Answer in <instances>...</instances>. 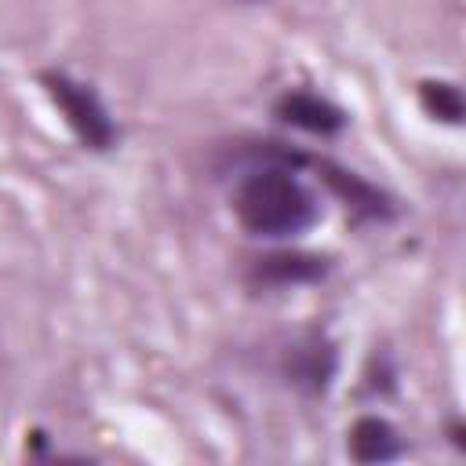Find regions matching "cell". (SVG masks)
Instances as JSON below:
<instances>
[{"instance_id": "4", "label": "cell", "mask_w": 466, "mask_h": 466, "mask_svg": "<svg viewBox=\"0 0 466 466\" xmlns=\"http://www.w3.org/2000/svg\"><path fill=\"white\" fill-rule=\"evenodd\" d=\"M288 379L306 390V393H324L331 386V375H335V350L331 342H324L320 335H309L306 342H299L291 353H288V364H284Z\"/></svg>"}, {"instance_id": "5", "label": "cell", "mask_w": 466, "mask_h": 466, "mask_svg": "<svg viewBox=\"0 0 466 466\" xmlns=\"http://www.w3.org/2000/svg\"><path fill=\"white\" fill-rule=\"evenodd\" d=\"M346 448L357 462H393L404 455L400 433L382 415H360L346 433Z\"/></svg>"}, {"instance_id": "8", "label": "cell", "mask_w": 466, "mask_h": 466, "mask_svg": "<svg viewBox=\"0 0 466 466\" xmlns=\"http://www.w3.org/2000/svg\"><path fill=\"white\" fill-rule=\"evenodd\" d=\"M419 106L426 109V116L441 120V124H462V91L451 80H422L419 84Z\"/></svg>"}, {"instance_id": "1", "label": "cell", "mask_w": 466, "mask_h": 466, "mask_svg": "<svg viewBox=\"0 0 466 466\" xmlns=\"http://www.w3.org/2000/svg\"><path fill=\"white\" fill-rule=\"evenodd\" d=\"M255 167H248L233 189V215L237 222L262 240H288L306 233L320 208L309 186L299 178V164L306 157L288 153L277 142H266L258 149Z\"/></svg>"}, {"instance_id": "2", "label": "cell", "mask_w": 466, "mask_h": 466, "mask_svg": "<svg viewBox=\"0 0 466 466\" xmlns=\"http://www.w3.org/2000/svg\"><path fill=\"white\" fill-rule=\"evenodd\" d=\"M40 84L47 91V98L55 102V109L62 113L66 127L76 135V142L91 153H109L120 138V127L116 120L109 116L106 102L98 98V91L62 69H44L40 73Z\"/></svg>"}, {"instance_id": "7", "label": "cell", "mask_w": 466, "mask_h": 466, "mask_svg": "<svg viewBox=\"0 0 466 466\" xmlns=\"http://www.w3.org/2000/svg\"><path fill=\"white\" fill-rule=\"evenodd\" d=\"M328 273V258H317V255H299V251H277L269 258H258L255 266V277L266 280V284H309V280H320Z\"/></svg>"}, {"instance_id": "6", "label": "cell", "mask_w": 466, "mask_h": 466, "mask_svg": "<svg viewBox=\"0 0 466 466\" xmlns=\"http://www.w3.org/2000/svg\"><path fill=\"white\" fill-rule=\"evenodd\" d=\"M317 171H324V182L346 200V208H353L357 215H364V218H390L393 215V208H390V200L375 189V186H368L360 175H353V171H346V167H339V164H331V160H309Z\"/></svg>"}, {"instance_id": "3", "label": "cell", "mask_w": 466, "mask_h": 466, "mask_svg": "<svg viewBox=\"0 0 466 466\" xmlns=\"http://www.w3.org/2000/svg\"><path fill=\"white\" fill-rule=\"evenodd\" d=\"M273 113H277V120H284V124H291L299 131L320 135V138H331V135H339L346 127V113L335 102H328V98H320L313 91H284L277 98Z\"/></svg>"}]
</instances>
